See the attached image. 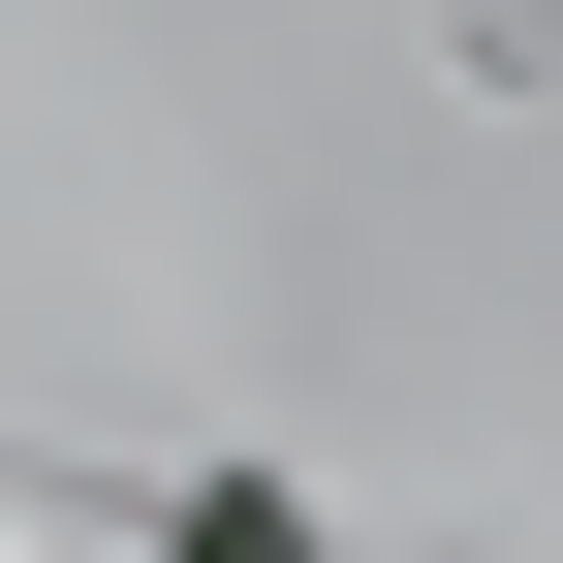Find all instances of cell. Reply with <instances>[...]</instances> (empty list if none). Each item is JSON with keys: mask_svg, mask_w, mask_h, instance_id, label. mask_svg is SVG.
<instances>
[{"mask_svg": "<svg viewBox=\"0 0 563 563\" xmlns=\"http://www.w3.org/2000/svg\"><path fill=\"white\" fill-rule=\"evenodd\" d=\"M157 563H313V501H282V470H188V532Z\"/></svg>", "mask_w": 563, "mask_h": 563, "instance_id": "1", "label": "cell"}]
</instances>
